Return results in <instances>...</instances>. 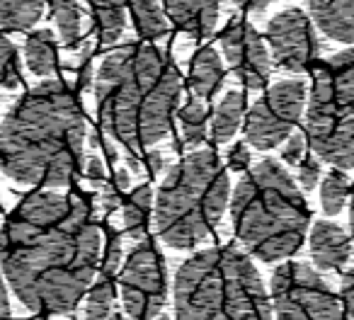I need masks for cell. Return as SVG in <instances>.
Segmentation results:
<instances>
[{"label":"cell","mask_w":354,"mask_h":320,"mask_svg":"<svg viewBox=\"0 0 354 320\" xmlns=\"http://www.w3.org/2000/svg\"><path fill=\"white\" fill-rule=\"evenodd\" d=\"M102 233L83 192L37 189L10 211L0 231V270L12 294L37 315L78 308L95 284Z\"/></svg>","instance_id":"cell-1"},{"label":"cell","mask_w":354,"mask_h":320,"mask_svg":"<svg viewBox=\"0 0 354 320\" xmlns=\"http://www.w3.org/2000/svg\"><path fill=\"white\" fill-rule=\"evenodd\" d=\"M85 168V112L64 80L27 90L0 122V170L17 185L64 189Z\"/></svg>","instance_id":"cell-2"},{"label":"cell","mask_w":354,"mask_h":320,"mask_svg":"<svg viewBox=\"0 0 354 320\" xmlns=\"http://www.w3.org/2000/svg\"><path fill=\"white\" fill-rule=\"evenodd\" d=\"M180 97L183 75L156 44L117 46L95 75L100 126L131 156L170 133Z\"/></svg>","instance_id":"cell-3"},{"label":"cell","mask_w":354,"mask_h":320,"mask_svg":"<svg viewBox=\"0 0 354 320\" xmlns=\"http://www.w3.org/2000/svg\"><path fill=\"white\" fill-rule=\"evenodd\" d=\"M310 211L289 170L265 158L238 180L231 197V223L243 250L262 262H279L299 252Z\"/></svg>","instance_id":"cell-4"},{"label":"cell","mask_w":354,"mask_h":320,"mask_svg":"<svg viewBox=\"0 0 354 320\" xmlns=\"http://www.w3.org/2000/svg\"><path fill=\"white\" fill-rule=\"evenodd\" d=\"M175 320H272V301L250 255L207 247L175 276Z\"/></svg>","instance_id":"cell-5"},{"label":"cell","mask_w":354,"mask_h":320,"mask_svg":"<svg viewBox=\"0 0 354 320\" xmlns=\"http://www.w3.org/2000/svg\"><path fill=\"white\" fill-rule=\"evenodd\" d=\"M231 204V182L218 156L199 148L167 170L156 194V233L167 247L194 250L209 241Z\"/></svg>","instance_id":"cell-6"},{"label":"cell","mask_w":354,"mask_h":320,"mask_svg":"<svg viewBox=\"0 0 354 320\" xmlns=\"http://www.w3.org/2000/svg\"><path fill=\"white\" fill-rule=\"evenodd\" d=\"M306 136L320 160L337 170L354 168V49L330 56L313 70Z\"/></svg>","instance_id":"cell-7"},{"label":"cell","mask_w":354,"mask_h":320,"mask_svg":"<svg viewBox=\"0 0 354 320\" xmlns=\"http://www.w3.org/2000/svg\"><path fill=\"white\" fill-rule=\"evenodd\" d=\"M274 320H344L330 284L304 262H284L272 274Z\"/></svg>","instance_id":"cell-8"},{"label":"cell","mask_w":354,"mask_h":320,"mask_svg":"<svg viewBox=\"0 0 354 320\" xmlns=\"http://www.w3.org/2000/svg\"><path fill=\"white\" fill-rule=\"evenodd\" d=\"M119 296L131 320H156L167 301L165 257L153 241H138L119 272Z\"/></svg>","instance_id":"cell-9"},{"label":"cell","mask_w":354,"mask_h":320,"mask_svg":"<svg viewBox=\"0 0 354 320\" xmlns=\"http://www.w3.org/2000/svg\"><path fill=\"white\" fill-rule=\"evenodd\" d=\"M306 83L279 80L274 83L245 114L243 131L245 141L257 151H272L294 133L306 112Z\"/></svg>","instance_id":"cell-10"},{"label":"cell","mask_w":354,"mask_h":320,"mask_svg":"<svg viewBox=\"0 0 354 320\" xmlns=\"http://www.w3.org/2000/svg\"><path fill=\"white\" fill-rule=\"evenodd\" d=\"M267 44L272 61L286 73H308L320 54L313 20L299 8H286L272 17L267 25Z\"/></svg>","instance_id":"cell-11"},{"label":"cell","mask_w":354,"mask_h":320,"mask_svg":"<svg viewBox=\"0 0 354 320\" xmlns=\"http://www.w3.org/2000/svg\"><path fill=\"white\" fill-rule=\"evenodd\" d=\"M221 51L228 68L233 70L238 80L250 90H262L270 83L272 56L265 39L257 35V30L248 20L233 17L221 32Z\"/></svg>","instance_id":"cell-12"},{"label":"cell","mask_w":354,"mask_h":320,"mask_svg":"<svg viewBox=\"0 0 354 320\" xmlns=\"http://www.w3.org/2000/svg\"><path fill=\"white\" fill-rule=\"evenodd\" d=\"M165 15L183 35L209 39L221 17V0H162Z\"/></svg>","instance_id":"cell-13"},{"label":"cell","mask_w":354,"mask_h":320,"mask_svg":"<svg viewBox=\"0 0 354 320\" xmlns=\"http://www.w3.org/2000/svg\"><path fill=\"white\" fill-rule=\"evenodd\" d=\"M310 260L318 270H342L352 257V238L333 221H315L308 236Z\"/></svg>","instance_id":"cell-14"},{"label":"cell","mask_w":354,"mask_h":320,"mask_svg":"<svg viewBox=\"0 0 354 320\" xmlns=\"http://www.w3.org/2000/svg\"><path fill=\"white\" fill-rule=\"evenodd\" d=\"M308 12L328 39L354 46V0H308Z\"/></svg>","instance_id":"cell-15"},{"label":"cell","mask_w":354,"mask_h":320,"mask_svg":"<svg viewBox=\"0 0 354 320\" xmlns=\"http://www.w3.org/2000/svg\"><path fill=\"white\" fill-rule=\"evenodd\" d=\"M226 68H223L221 54L214 46H202L192 56L189 64V90L197 100H214L223 88Z\"/></svg>","instance_id":"cell-16"},{"label":"cell","mask_w":354,"mask_h":320,"mask_svg":"<svg viewBox=\"0 0 354 320\" xmlns=\"http://www.w3.org/2000/svg\"><path fill=\"white\" fill-rule=\"evenodd\" d=\"M127 0H88L93 35L100 49H109L127 30Z\"/></svg>","instance_id":"cell-17"},{"label":"cell","mask_w":354,"mask_h":320,"mask_svg":"<svg viewBox=\"0 0 354 320\" xmlns=\"http://www.w3.org/2000/svg\"><path fill=\"white\" fill-rule=\"evenodd\" d=\"M25 66L37 78H51L59 68V49L51 30H37L25 39Z\"/></svg>","instance_id":"cell-18"},{"label":"cell","mask_w":354,"mask_h":320,"mask_svg":"<svg viewBox=\"0 0 354 320\" xmlns=\"http://www.w3.org/2000/svg\"><path fill=\"white\" fill-rule=\"evenodd\" d=\"M248 112L245 95L241 90H228L216 104L212 117V138L214 143H228L238 133L243 124V117Z\"/></svg>","instance_id":"cell-19"},{"label":"cell","mask_w":354,"mask_h":320,"mask_svg":"<svg viewBox=\"0 0 354 320\" xmlns=\"http://www.w3.org/2000/svg\"><path fill=\"white\" fill-rule=\"evenodd\" d=\"M133 30L138 32L143 41H158L170 32V20L165 15V8L158 0H129Z\"/></svg>","instance_id":"cell-20"},{"label":"cell","mask_w":354,"mask_h":320,"mask_svg":"<svg viewBox=\"0 0 354 320\" xmlns=\"http://www.w3.org/2000/svg\"><path fill=\"white\" fill-rule=\"evenodd\" d=\"M153 209V189L151 185H141V187L131 189L122 202V216L124 228L133 241H143L148 231V218H151Z\"/></svg>","instance_id":"cell-21"},{"label":"cell","mask_w":354,"mask_h":320,"mask_svg":"<svg viewBox=\"0 0 354 320\" xmlns=\"http://www.w3.org/2000/svg\"><path fill=\"white\" fill-rule=\"evenodd\" d=\"M49 0H0V30L27 32L41 20Z\"/></svg>","instance_id":"cell-22"},{"label":"cell","mask_w":354,"mask_h":320,"mask_svg":"<svg viewBox=\"0 0 354 320\" xmlns=\"http://www.w3.org/2000/svg\"><path fill=\"white\" fill-rule=\"evenodd\" d=\"M49 8L61 41L68 49H78L83 44V10L78 0H49Z\"/></svg>","instance_id":"cell-23"},{"label":"cell","mask_w":354,"mask_h":320,"mask_svg":"<svg viewBox=\"0 0 354 320\" xmlns=\"http://www.w3.org/2000/svg\"><path fill=\"white\" fill-rule=\"evenodd\" d=\"M177 119H180L183 138L189 148H199L209 138V112L202 100L194 97L187 104H183L177 109Z\"/></svg>","instance_id":"cell-24"},{"label":"cell","mask_w":354,"mask_h":320,"mask_svg":"<svg viewBox=\"0 0 354 320\" xmlns=\"http://www.w3.org/2000/svg\"><path fill=\"white\" fill-rule=\"evenodd\" d=\"M349 194H352V185H349V178L342 170H330L320 180V207L328 216H337L347 207Z\"/></svg>","instance_id":"cell-25"},{"label":"cell","mask_w":354,"mask_h":320,"mask_svg":"<svg viewBox=\"0 0 354 320\" xmlns=\"http://www.w3.org/2000/svg\"><path fill=\"white\" fill-rule=\"evenodd\" d=\"M114 279L109 276H97L95 284L88 291V301H85V320H109L112 318V305H114Z\"/></svg>","instance_id":"cell-26"},{"label":"cell","mask_w":354,"mask_h":320,"mask_svg":"<svg viewBox=\"0 0 354 320\" xmlns=\"http://www.w3.org/2000/svg\"><path fill=\"white\" fill-rule=\"evenodd\" d=\"M25 83L22 75V61L17 54V46L12 44V39L0 30V88L6 90H17Z\"/></svg>","instance_id":"cell-27"},{"label":"cell","mask_w":354,"mask_h":320,"mask_svg":"<svg viewBox=\"0 0 354 320\" xmlns=\"http://www.w3.org/2000/svg\"><path fill=\"white\" fill-rule=\"evenodd\" d=\"M119 265H122V233L117 228H107L104 252H102V260H100V276L114 279Z\"/></svg>","instance_id":"cell-28"},{"label":"cell","mask_w":354,"mask_h":320,"mask_svg":"<svg viewBox=\"0 0 354 320\" xmlns=\"http://www.w3.org/2000/svg\"><path fill=\"white\" fill-rule=\"evenodd\" d=\"M306 158V136L304 133H291L281 146V160L286 165H301V160Z\"/></svg>","instance_id":"cell-29"},{"label":"cell","mask_w":354,"mask_h":320,"mask_svg":"<svg viewBox=\"0 0 354 320\" xmlns=\"http://www.w3.org/2000/svg\"><path fill=\"white\" fill-rule=\"evenodd\" d=\"M318 182H320V160L315 156H306L299 165V185L306 192H310V189L318 187Z\"/></svg>","instance_id":"cell-30"},{"label":"cell","mask_w":354,"mask_h":320,"mask_svg":"<svg viewBox=\"0 0 354 320\" xmlns=\"http://www.w3.org/2000/svg\"><path fill=\"white\" fill-rule=\"evenodd\" d=\"M83 175H85V180H88L90 187H95V189H102L104 185L109 182L107 168H104V160L100 156H90L88 160H85Z\"/></svg>","instance_id":"cell-31"},{"label":"cell","mask_w":354,"mask_h":320,"mask_svg":"<svg viewBox=\"0 0 354 320\" xmlns=\"http://www.w3.org/2000/svg\"><path fill=\"white\" fill-rule=\"evenodd\" d=\"M127 192V189H122L117 182H107L102 189H100V207H102V214L104 216H109V214H114L117 209H122V194Z\"/></svg>","instance_id":"cell-32"},{"label":"cell","mask_w":354,"mask_h":320,"mask_svg":"<svg viewBox=\"0 0 354 320\" xmlns=\"http://www.w3.org/2000/svg\"><path fill=\"white\" fill-rule=\"evenodd\" d=\"M250 148H248V143H236V146L228 148L226 153V163L231 170H238V173H248L250 170Z\"/></svg>","instance_id":"cell-33"},{"label":"cell","mask_w":354,"mask_h":320,"mask_svg":"<svg viewBox=\"0 0 354 320\" xmlns=\"http://www.w3.org/2000/svg\"><path fill=\"white\" fill-rule=\"evenodd\" d=\"M93 46H85L83 56H80V68H78V90H88L95 83V70H93Z\"/></svg>","instance_id":"cell-34"},{"label":"cell","mask_w":354,"mask_h":320,"mask_svg":"<svg viewBox=\"0 0 354 320\" xmlns=\"http://www.w3.org/2000/svg\"><path fill=\"white\" fill-rule=\"evenodd\" d=\"M342 296H344V305H347L349 318L354 320V267L342 276Z\"/></svg>","instance_id":"cell-35"},{"label":"cell","mask_w":354,"mask_h":320,"mask_svg":"<svg viewBox=\"0 0 354 320\" xmlns=\"http://www.w3.org/2000/svg\"><path fill=\"white\" fill-rule=\"evenodd\" d=\"M0 320H12L10 296H8V281H6V276H3V270H0Z\"/></svg>","instance_id":"cell-36"},{"label":"cell","mask_w":354,"mask_h":320,"mask_svg":"<svg viewBox=\"0 0 354 320\" xmlns=\"http://www.w3.org/2000/svg\"><path fill=\"white\" fill-rule=\"evenodd\" d=\"M233 6H238L241 10L245 12H255V15H260V12L267 10V6H270L272 0H231Z\"/></svg>","instance_id":"cell-37"},{"label":"cell","mask_w":354,"mask_h":320,"mask_svg":"<svg viewBox=\"0 0 354 320\" xmlns=\"http://www.w3.org/2000/svg\"><path fill=\"white\" fill-rule=\"evenodd\" d=\"M146 165H148V173L158 175V173H162V168H165V158H162V153H148Z\"/></svg>","instance_id":"cell-38"},{"label":"cell","mask_w":354,"mask_h":320,"mask_svg":"<svg viewBox=\"0 0 354 320\" xmlns=\"http://www.w3.org/2000/svg\"><path fill=\"white\" fill-rule=\"evenodd\" d=\"M114 182H117L122 189H129V185H131V175H129V170H124V168L114 170Z\"/></svg>","instance_id":"cell-39"},{"label":"cell","mask_w":354,"mask_h":320,"mask_svg":"<svg viewBox=\"0 0 354 320\" xmlns=\"http://www.w3.org/2000/svg\"><path fill=\"white\" fill-rule=\"evenodd\" d=\"M349 228H352V243H354V185H352V194H349Z\"/></svg>","instance_id":"cell-40"},{"label":"cell","mask_w":354,"mask_h":320,"mask_svg":"<svg viewBox=\"0 0 354 320\" xmlns=\"http://www.w3.org/2000/svg\"><path fill=\"white\" fill-rule=\"evenodd\" d=\"M104 156H107L109 163L114 165V160H117V148H114L112 143H104Z\"/></svg>","instance_id":"cell-41"},{"label":"cell","mask_w":354,"mask_h":320,"mask_svg":"<svg viewBox=\"0 0 354 320\" xmlns=\"http://www.w3.org/2000/svg\"><path fill=\"white\" fill-rule=\"evenodd\" d=\"M127 168L133 170V173H141V160H136L133 156H129L127 158Z\"/></svg>","instance_id":"cell-42"},{"label":"cell","mask_w":354,"mask_h":320,"mask_svg":"<svg viewBox=\"0 0 354 320\" xmlns=\"http://www.w3.org/2000/svg\"><path fill=\"white\" fill-rule=\"evenodd\" d=\"M109 320H124V318L119 313H112V318H109Z\"/></svg>","instance_id":"cell-43"},{"label":"cell","mask_w":354,"mask_h":320,"mask_svg":"<svg viewBox=\"0 0 354 320\" xmlns=\"http://www.w3.org/2000/svg\"><path fill=\"white\" fill-rule=\"evenodd\" d=\"M0 223H3V204H0Z\"/></svg>","instance_id":"cell-44"},{"label":"cell","mask_w":354,"mask_h":320,"mask_svg":"<svg viewBox=\"0 0 354 320\" xmlns=\"http://www.w3.org/2000/svg\"><path fill=\"white\" fill-rule=\"evenodd\" d=\"M156 320H172V318H167V315H160V318H156Z\"/></svg>","instance_id":"cell-45"}]
</instances>
